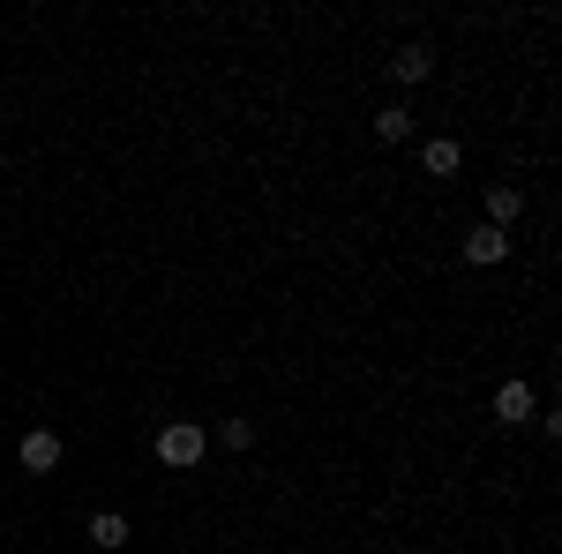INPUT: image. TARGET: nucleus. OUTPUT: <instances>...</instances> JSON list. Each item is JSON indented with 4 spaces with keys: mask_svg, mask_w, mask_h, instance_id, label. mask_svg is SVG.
Instances as JSON below:
<instances>
[{
    "mask_svg": "<svg viewBox=\"0 0 562 554\" xmlns=\"http://www.w3.org/2000/svg\"><path fill=\"white\" fill-rule=\"evenodd\" d=\"M375 135H383V143H405V135H413V113H405V105H383V113H375Z\"/></svg>",
    "mask_w": 562,
    "mask_h": 554,
    "instance_id": "1a4fd4ad",
    "label": "nucleus"
},
{
    "mask_svg": "<svg viewBox=\"0 0 562 554\" xmlns=\"http://www.w3.org/2000/svg\"><path fill=\"white\" fill-rule=\"evenodd\" d=\"M217 442H225V450H248V442H256V427H248V420H225V427H217Z\"/></svg>",
    "mask_w": 562,
    "mask_h": 554,
    "instance_id": "9d476101",
    "label": "nucleus"
},
{
    "mask_svg": "<svg viewBox=\"0 0 562 554\" xmlns=\"http://www.w3.org/2000/svg\"><path fill=\"white\" fill-rule=\"evenodd\" d=\"M458 158H465V150H458V135H428V150H420L428 180H450V172H458Z\"/></svg>",
    "mask_w": 562,
    "mask_h": 554,
    "instance_id": "20e7f679",
    "label": "nucleus"
},
{
    "mask_svg": "<svg viewBox=\"0 0 562 554\" xmlns=\"http://www.w3.org/2000/svg\"><path fill=\"white\" fill-rule=\"evenodd\" d=\"M390 76H397V83H428V76H435V53H428V45H397Z\"/></svg>",
    "mask_w": 562,
    "mask_h": 554,
    "instance_id": "39448f33",
    "label": "nucleus"
},
{
    "mask_svg": "<svg viewBox=\"0 0 562 554\" xmlns=\"http://www.w3.org/2000/svg\"><path fill=\"white\" fill-rule=\"evenodd\" d=\"M518 211H525L518 188H487V225H503V233H510V225H518Z\"/></svg>",
    "mask_w": 562,
    "mask_h": 554,
    "instance_id": "0eeeda50",
    "label": "nucleus"
},
{
    "mask_svg": "<svg viewBox=\"0 0 562 554\" xmlns=\"http://www.w3.org/2000/svg\"><path fill=\"white\" fill-rule=\"evenodd\" d=\"M90 540H98V547H128V517L98 510V517H90Z\"/></svg>",
    "mask_w": 562,
    "mask_h": 554,
    "instance_id": "6e6552de",
    "label": "nucleus"
},
{
    "mask_svg": "<svg viewBox=\"0 0 562 554\" xmlns=\"http://www.w3.org/2000/svg\"><path fill=\"white\" fill-rule=\"evenodd\" d=\"M203 450H211V434H203L195 420H173V427H158V465L188 472V465H203Z\"/></svg>",
    "mask_w": 562,
    "mask_h": 554,
    "instance_id": "f257e3e1",
    "label": "nucleus"
},
{
    "mask_svg": "<svg viewBox=\"0 0 562 554\" xmlns=\"http://www.w3.org/2000/svg\"><path fill=\"white\" fill-rule=\"evenodd\" d=\"M495 420H510V427L532 420V389H525V383H503V389H495Z\"/></svg>",
    "mask_w": 562,
    "mask_h": 554,
    "instance_id": "423d86ee",
    "label": "nucleus"
},
{
    "mask_svg": "<svg viewBox=\"0 0 562 554\" xmlns=\"http://www.w3.org/2000/svg\"><path fill=\"white\" fill-rule=\"evenodd\" d=\"M503 256H510V233H503V225H473V233H465V262L495 270Z\"/></svg>",
    "mask_w": 562,
    "mask_h": 554,
    "instance_id": "f03ea898",
    "label": "nucleus"
},
{
    "mask_svg": "<svg viewBox=\"0 0 562 554\" xmlns=\"http://www.w3.org/2000/svg\"><path fill=\"white\" fill-rule=\"evenodd\" d=\"M15 457H23V472H53L60 465V434H53V427H31V434L15 442Z\"/></svg>",
    "mask_w": 562,
    "mask_h": 554,
    "instance_id": "7ed1b4c3",
    "label": "nucleus"
}]
</instances>
